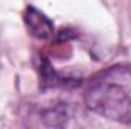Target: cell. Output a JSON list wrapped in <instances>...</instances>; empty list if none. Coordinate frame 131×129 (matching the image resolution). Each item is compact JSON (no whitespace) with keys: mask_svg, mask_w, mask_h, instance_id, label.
<instances>
[{"mask_svg":"<svg viewBox=\"0 0 131 129\" xmlns=\"http://www.w3.org/2000/svg\"><path fill=\"white\" fill-rule=\"evenodd\" d=\"M25 23L31 35H34L38 40H49L53 36L55 28L53 23L37 8L28 6L25 11Z\"/></svg>","mask_w":131,"mask_h":129,"instance_id":"7a4b0ae2","label":"cell"},{"mask_svg":"<svg viewBox=\"0 0 131 129\" xmlns=\"http://www.w3.org/2000/svg\"><path fill=\"white\" fill-rule=\"evenodd\" d=\"M70 117V106L67 103H58L50 108H46L41 112V120L46 126L60 128L64 126L67 119Z\"/></svg>","mask_w":131,"mask_h":129,"instance_id":"3957f363","label":"cell"},{"mask_svg":"<svg viewBox=\"0 0 131 129\" xmlns=\"http://www.w3.org/2000/svg\"><path fill=\"white\" fill-rule=\"evenodd\" d=\"M85 106L108 120L131 125V96L125 88L110 82L93 84L84 94Z\"/></svg>","mask_w":131,"mask_h":129,"instance_id":"6da1fadb","label":"cell"}]
</instances>
